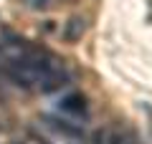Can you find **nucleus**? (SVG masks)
<instances>
[{
	"label": "nucleus",
	"mask_w": 152,
	"mask_h": 144,
	"mask_svg": "<svg viewBox=\"0 0 152 144\" xmlns=\"http://www.w3.org/2000/svg\"><path fill=\"white\" fill-rule=\"evenodd\" d=\"M5 71L10 73V79L18 86L31 89V91H41V94L58 91L69 81V73H66L64 63L56 56H51L48 51L36 48V46L28 48L26 56H20L15 61H8Z\"/></svg>",
	"instance_id": "f257e3e1"
},
{
	"label": "nucleus",
	"mask_w": 152,
	"mask_h": 144,
	"mask_svg": "<svg viewBox=\"0 0 152 144\" xmlns=\"http://www.w3.org/2000/svg\"><path fill=\"white\" fill-rule=\"evenodd\" d=\"M58 116L64 119V124H69V127H74L71 121H84L89 114L86 109V99H84L81 94H76V91H69V94H64L58 99Z\"/></svg>",
	"instance_id": "f03ea898"
},
{
	"label": "nucleus",
	"mask_w": 152,
	"mask_h": 144,
	"mask_svg": "<svg viewBox=\"0 0 152 144\" xmlns=\"http://www.w3.org/2000/svg\"><path fill=\"white\" fill-rule=\"evenodd\" d=\"M109 144H134V137L127 129H114L112 137H109Z\"/></svg>",
	"instance_id": "7ed1b4c3"
}]
</instances>
